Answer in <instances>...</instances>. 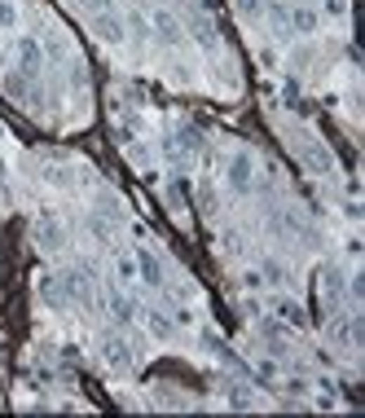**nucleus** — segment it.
Returning a JSON list of instances; mask_svg holds the SVG:
<instances>
[{
	"label": "nucleus",
	"instance_id": "nucleus-1",
	"mask_svg": "<svg viewBox=\"0 0 365 418\" xmlns=\"http://www.w3.org/2000/svg\"><path fill=\"white\" fill-rule=\"evenodd\" d=\"M251 176H255L251 155H234V159H229V185H234V190H251Z\"/></svg>",
	"mask_w": 365,
	"mask_h": 418
},
{
	"label": "nucleus",
	"instance_id": "nucleus-2",
	"mask_svg": "<svg viewBox=\"0 0 365 418\" xmlns=\"http://www.w3.org/2000/svg\"><path fill=\"white\" fill-rule=\"evenodd\" d=\"M137 273L145 277V287H163V264L154 251H137Z\"/></svg>",
	"mask_w": 365,
	"mask_h": 418
},
{
	"label": "nucleus",
	"instance_id": "nucleus-3",
	"mask_svg": "<svg viewBox=\"0 0 365 418\" xmlns=\"http://www.w3.org/2000/svg\"><path fill=\"white\" fill-rule=\"evenodd\" d=\"M150 27L159 31V36L163 40H168V44H180V22L172 18V13L168 9H154V18H150Z\"/></svg>",
	"mask_w": 365,
	"mask_h": 418
},
{
	"label": "nucleus",
	"instance_id": "nucleus-4",
	"mask_svg": "<svg viewBox=\"0 0 365 418\" xmlns=\"http://www.w3.org/2000/svg\"><path fill=\"white\" fill-rule=\"evenodd\" d=\"M18 62H22V75H36L40 62H44L40 44H36V40H18Z\"/></svg>",
	"mask_w": 365,
	"mask_h": 418
},
{
	"label": "nucleus",
	"instance_id": "nucleus-5",
	"mask_svg": "<svg viewBox=\"0 0 365 418\" xmlns=\"http://www.w3.org/2000/svg\"><path fill=\"white\" fill-rule=\"evenodd\" d=\"M93 31H97V36H102V40H124V22L119 18H114V13H97V18H93Z\"/></svg>",
	"mask_w": 365,
	"mask_h": 418
},
{
	"label": "nucleus",
	"instance_id": "nucleus-6",
	"mask_svg": "<svg viewBox=\"0 0 365 418\" xmlns=\"http://www.w3.org/2000/svg\"><path fill=\"white\" fill-rule=\"evenodd\" d=\"M36 238L44 247H62V225L53 221V216H40V225H36Z\"/></svg>",
	"mask_w": 365,
	"mask_h": 418
},
{
	"label": "nucleus",
	"instance_id": "nucleus-7",
	"mask_svg": "<svg viewBox=\"0 0 365 418\" xmlns=\"http://www.w3.org/2000/svg\"><path fill=\"white\" fill-rule=\"evenodd\" d=\"M145 322H150V330L159 334V339H168V334H172V317H168V313H150Z\"/></svg>",
	"mask_w": 365,
	"mask_h": 418
},
{
	"label": "nucleus",
	"instance_id": "nucleus-8",
	"mask_svg": "<svg viewBox=\"0 0 365 418\" xmlns=\"http://www.w3.org/2000/svg\"><path fill=\"white\" fill-rule=\"evenodd\" d=\"M277 313L286 317L291 326H304V308H300V304H291V299H281V304H277Z\"/></svg>",
	"mask_w": 365,
	"mask_h": 418
},
{
	"label": "nucleus",
	"instance_id": "nucleus-9",
	"mask_svg": "<svg viewBox=\"0 0 365 418\" xmlns=\"http://www.w3.org/2000/svg\"><path fill=\"white\" fill-rule=\"evenodd\" d=\"M291 22L300 27V31H312V27H317V13H312V9H295V13H291Z\"/></svg>",
	"mask_w": 365,
	"mask_h": 418
},
{
	"label": "nucleus",
	"instance_id": "nucleus-10",
	"mask_svg": "<svg viewBox=\"0 0 365 418\" xmlns=\"http://www.w3.org/2000/svg\"><path fill=\"white\" fill-rule=\"evenodd\" d=\"M110 313L119 317V322H128V317H132V299H124V295H110Z\"/></svg>",
	"mask_w": 365,
	"mask_h": 418
},
{
	"label": "nucleus",
	"instance_id": "nucleus-11",
	"mask_svg": "<svg viewBox=\"0 0 365 418\" xmlns=\"http://www.w3.org/2000/svg\"><path fill=\"white\" fill-rule=\"evenodd\" d=\"M106 361L110 365H128V348L124 344H106Z\"/></svg>",
	"mask_w": 365,
	"mask_h": 418
},
{
	"label": "nucleus",
	"instance_id": "nucleus-12",
	"mask_svg": "<svg viewBox=\"0 0 365 418\" xmlns=\"http://www.w3.org/2000/svg\"><path fill=\"white\" fill-rule=\"evenodd\" d=\"M229 405H234V410H246V405H251V396H246V388H234V396H229Z\"/></svg>",
	"mask_w": 365,
	"mask_h": 418
},
{
	"label": "nucleus",
	"instance_id": "nucleus-13",
	"mask_svg": "<svg viewBox=\"0 0 365 418\" xmlns=\"http://www.w3.org/2000/svg\"><path fill=\"white\" fill-rule=\"evenodd\" d=\"M13 18H18V9H13V5H5V0H0V27H13Z\"/></svg>",
	"mask_w": 365,
	"mask_h": 418
},
{
	"label": "nucleus",
	"instance_id": "nucleus-14",
	"mask_svg": "<svg viewBox=\"0 0 365 418\" xmlns=\"http://www.w3.org/2000/svg\"><path fill=\"white\" fill-rule=\"evenodd\" d=\"M238 13H242V18H255V13H260V0H238Z\"/></svg>",
	"mask_w": 365,
	"mask_h": 418
},
{
	"label": "nucleus",
	"instance_id": "nucleus-15",
	"mask_svg": "<svg viewBox=\"0 0 365 418\" xmlns=\"http://www.w3.org/2000/svg\"><path fill=\"white\" fill-rule=\"evenodd\" d=\"M44 299H53V304H62V291H58V282H53V277H44Z\"/></svg>",
	"mask_w": 365,
	"mask_h": 418
},
{
	"label": "nucleus",
	"instance_id": "nucleus-16",
	"mask_svg": "<svg viewBox=\"0 0 365 418\" xmlns=\"http://www.w3.org/2000/svg\"><path fill=\"white\" fill-rule=\"evenodd\" d=\"M326 13H347V0H326Z\"/></svg>",
	"mask_w": 365,
	"mask_h": 418
},
{
	"label": "nucleus",
	"instance_id": "nucleus-17",
	"mask_svg": "<svg viewBox=\"0 0 365 418\" xmlns=\"http://www.w3.org/2000/svg\"><path fill=\"white\" fill-rule=\"evenodd\" d=\"M88 5H93V9H106V5H110V0H88Z\"/></svg>",
	"mask_w": 365,
	"mask_h": 418
}]
</instances>
